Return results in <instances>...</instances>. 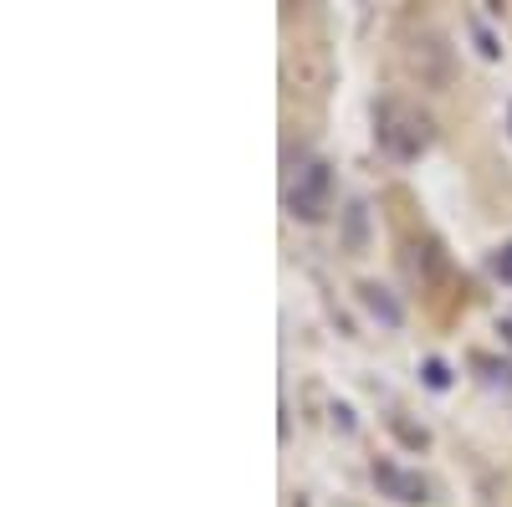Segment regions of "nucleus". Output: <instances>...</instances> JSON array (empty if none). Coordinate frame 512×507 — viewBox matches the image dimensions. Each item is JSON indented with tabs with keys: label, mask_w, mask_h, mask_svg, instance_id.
Here are the masks:
<instances>
[{
	"label": "nucleus",
	"mask_w": 512,
	"mask_h": 507,
	"mask_svg": "<svg viewBox=\"0 0 512 507\" xmlns=\"http://www.w3.org/2000/svg\"><path fill=\"white\" fill-rule=\"evenodd\" d=\"M344 221H349V226H344V246H349V251H364V241H369V205L354 200V205L344 210Z\"/></svg>",
	"instance_id": "5"
},
{
	"label": "nucleus",
	"mask_w": 512,
	"mask_h": 507,
	"mask_svg": "<svg viewBox=\"0 0 512 507\" xmlns=\"http://www.w3.org/2000/svg\"><path fill=\"white\" fill-rule=\"evenodd\" d=\"M425 385H431V390H446L451 385V374H446L441 359H425Z\"/></svg>",
	"instance_id": "6"
},
{
	"label": "nucleus",
	"mask_w": 512,
	"mask_h": 507,
	"mask_svg": "<svg viewBox=\"0 0 512 507\" xmlns=\"http://www.w3.org/2000/svg\"><path fill=\"white\" fill-rule=\"evenodd\" d=\"M374 139H379V149L390 159L410 164V159H420L425 149L436 144V123H431L425 108H415L405 98H379L374 103Z\"/></svg>",
	"instance_id": "1"
},
{
	"label": "nucleus",
	"mask_w": 512,
	"mask_h": 507,
	"mask_svg": "<svg viewBox=\"0 0 512 507\" xmlns=\"http://www.w3.org/2000/svg\"><path fill=\"white\" fill-rule=\"evenodd\" d=\"M354 292H359V303H364V308H369V313H374V318H379L384 328H400V323H405V308H400V298H395V292L384 287V282L364 277V282H359Z\"/></svg>",
	"instance_id": "4"
},
{
	"label": "nucleus",
	"mask_w": 512,
	"mask_h": 507,
	"mask_svg": "<svg viewBox=\"0 0 512 507\" xmlns=\"http://www.w3.org/2000/svg\"><path fill=\"white\" fill-rule=\"evenodd\" d=\"M287 210H292V221H303V226H318L333 210V169L323 159H308L297 169V180L287 190Z\"/></svg>",
	"instance_id": "2"
},
{
	"label": "nucleus",
	"mask_w": 512,
	"mask_h": 507,
	"mask_svg": "<svg viewBox=\"0 0 512 507\" xmlns=\"http://www.w3.org/2000/svg\"><path fill=\"white\" fill-rule=\"evenodd\" d=\"M492 267H497V272H502V277H512V246H507V257H497V262H492Z\"/></svg>",
	"instance_id": "7"
},
{
	"label": "nucleus",
	"mask_w": 512,
	"mask_h": 507,
	"mask_svg": "<svg viewBox=\"0 0 512 507\" xmlns=\"http://www.w3.org/2000/svg\"><path fill=\"white\" fill-rule=\"evenodd\" d=\"M374 487H379V497L405 502V507L431 502V482H425L420 472H405L400 461H374Z\"/></svg>",
	"instance_id": "3"
}]
</instances>
